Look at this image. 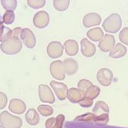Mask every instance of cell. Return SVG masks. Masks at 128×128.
Listing matches in <instances>:
<instances>
[{"mask_svg": "<svg viewBox=\"0 0 128 128\" xmlns=\"http://www.w3.org/2000/svg\"><path fill=\"white\" fill-rule=\"evenodd\" d=\"M46 52L52 58H60L64 53V46L58 41H52L47 46Z\"/></svg>", "mask_w": 128, "mask_h": 128, "instance_id": "9", "label": "cell"}, {"mask_svg": "<svg viewBox=\"0 0 128 128\" xmlns=\"http://www.w3.org/2000/svg\"><path fill=\"white\" fill-rule=\"evenodd\" d=\"M95 114L92 113L86 114L83 115L79 116L74 118V122H88V123H94L95 119Z\"/></svg>", "mask_w": 128, "mask_h": 128, "instance_id": "25", "label": "cell"}, {"mask_svg": "<svg viewBox=\"0 0 128 128\" xmlns=\"http://www.w3.org/2000/svg\"><path fill=\"white\" fill-rule=\"evenodd\" d=\"M109 122V116L108 114H103L101 115L96 116L94 122L98 125H106Z\"/></svg>", "mask_w": 128, "mask_h": 128, "instance_id": "29", "label": "cell"}, {"mask_svg": "<svg viewBox=\"0 0 128 128\" xmlns=\"http://www.w3.org/2000/svg\"><path fill=\"white\" fill-rule=\"evenodd\" d=\"M22 126V120L18 116L11 115L8 111L0 114V128H20Z\"/></svg>", "mask_w": 128, "mask_h": 128, "instance_id": "1", "label": "cell"}, {"mask_svg": "<svg viewBox=\"0 0 128 128\" xmlns=\"http://www.w3.org/2000/svg\"><path fill=\"white\" fill-rule=\"evenodd\" d=\"M93 86V83L90 81H89L88 80H86V79L80 80L79 81L78 84H77L78 88L80 89L81 90H82L84 93L88 89L90 86Z\"/></svg>", "mask_w": 128, "mask_h": 128, "instance_id": "30", "label": "cell"}, {"mask_svg": "<svg viewBox=\"0 0 128 128\" xmlns=\"http://www.w3.org/2000/svg\"><path fill=\"white\" fill-rule=\"evenodd\" d=\"M52 76L58 80H64L66 77L64 64L60 60L54 61L50 64V67Z\"/></svg>", "mask_w": 128, "mask_h": 128, "instance_id": "5", "label": "cell"}, {"mask_svg": "<svg viewBox=\"0 0 128 128\" xmlns=\"http://www.w3.org/2000/svg\"><path fill=\"white\" fill-rule=\"evenodd\" d=\"M27 4L30 7L34 8V9H38L40 8H43L45 4V0H28Z\"/></svg>", "mask_w": 128, "mask_h": 128, "instance_id": "32", "label": "cell"}, {"mask_svg": "<svg viewBox=\"0 0 128 128\" xmlns=\"http://www.w3.org/2000/svg\"><path fill=\"white\" fill-rule=\"evenodd\" d=\"M39 99L41 102L52 104L54 102L55 98L51 88L44 84H40L38 86Z\"/></svg>", "mask_w": 128, "mask_h": 128, "instance_id": "4", "label": "cell"}, {"mask_svg": "<svg viewBox=\"0 0 128 128\" xmlns=\"http://www.w3.org/2000/svg\"><path fill=\"white\" fill-rule=\"evenodd\" d=\"M8 103V96L5 94L0 92V110H2L5 108Z\"/></svg>", "mask_w": 128, "mask_h": 128, "instance_id": "35", "label": "cell"}, {"mask_svg": "<svg viewBox=\"0 0 128 128\" xmlns=\"http://www.w3.org/2000/svg\"><path fill=\"white\" fill-rule=\"evenodd\" d=\"M85 97L89 98L91 100L96 99L100 94V88L96 86H92L85 93Z\"/></svg>", "mask_w": 128, "mask_h": 128, "instance_id": "23", "label": "cell"}, {"mask_svg": "<svg viewBox=\"0 0 128 128\" xmlns=\"http://www.w3.org/2000/svg\"><path fill=\"white\" fill-rule=\"evenodd\" d=\"M50 22V16L46 11H39L33 17V24L39 29L45 28Z\"/></svg>", "mask_w": 128, "mask_h": 128, "instance_id": "10", "label": "cell"}, {"mask_svg": "<svg viewBox=\"0 0 128 128\" xmlns=\"http://www.w3.org/2000/svg\"><path fill=\"white\" fill-rule=\"evenodd\" d=\"M65 116L59 114L57 117H52L48 118L45 122L46 128H63Z\"/></svg>", "mask_w": 128, "mask_h": 128, "instance_id": "16", "label": "cell"}, {"mask_svg": "<svg viewBox=\"0 0 128 128\" xmlns=\"http://www.w3.org/2000/svg\"><path fill=\"white\" fill-rule=\"evenodd\" d=\"M8 108L13 114L21 115L25 112L26 106L22 100L19 99H13L10 102Z\"/></svg>", "mask_w": 128, "mask_h": 128, "instance_id": "13", "label": "cell"}, {"mask_svg": "<svg viewBox=\"0 0 128 128\" xmlns=\"http://www.w3.org/2000/svg\"><path fill=\"white\" fill-rule=\"evenodd\" d=\"M96 77H97L98 82L102 86H105V87H108L112 82L114 74H113V72L110 69L103 68H101L97 72Z\"/></svg>", "mask_w": 128, "mask_h": 128, "instance_id": "7", "label": "cell"}, {"mask_svg": "<svg viewBox=\"0 0 128 128\" xmlns=\"http://www.w3.org/2000/svg\"><path fill=\"white\" fill-rule=\"evenodd\" d=\"M127 53V48L122 44H117L110 50L109 56L112 58H120L124 56Z\"/></svg>", "mask_w": 128, "mask_h": 128, "instance_id": "20", "label": "cell"}, {"mask_svg": "<svg viewBox=\"0 0 128 128\" xmlns=\"http://www.w3.org/2000/svg\"><path fill=\"white\" fill-rule=\"evenodd\" d=\"M119 40L123 44L128 45V27H124L119 33Z\"/></svg>", "mask_w": 128, "mask_h": 128, "instance_id": "33", "label": "cell"}, {"mask_svg": "<svg viewBox=\"0 0 128 128\" xmlns=\"http://www.w3.org/2000/svg\"><path fill=\"white\" fill-rule=\"evenodd\" d=\"M94 102V100L89 99V98H87V97H84L80 102V105L81 107H83V108H90L92 106Z\"/></svg>", "mask_w": 128, "mask_h": 128, "instance_id": "34", "label": "cell"}, {"mask_svg": "<svg viewBox=\"0 0 128 128\" xmlns=\"http://www.w3.org/2000/svg\"><path fill=\"white\" fill-rule=\"evenodd\" d=\"M102 22L101 16L96 13H90L86 14L82 20L83 25L86 27H91L94 26H97L100 24Z\"/></svg>", "mask_w": 128, "mask_h": 128, "instance_id": "12", "label": "cell"}, {"mask_svg": "<svg viewBox=\"0 0 128 128\" xmlns=\"http://www.w3.org/2000/svg\"><path fill=\"white\" fill-rule=\"evenodd\" d=\"M22 48L21 40L18 37H11L8 40L2 42L0 45V49L7 54H15L18 53Z\"/></svg>", "mask_w": 128, "mask_h": 128, "instance_id": "2", "label": "cell"}, {"mask_svg": "<svg viewBox=\"0 0 128 128\" xmlns=\"http://www.w3.org/2000/svg\"><path fill=\"white\" fill-rule=\"evenodd\" d=\"M115 38L109 34H105L99 43V48L103 52L110 51L115 45Z\"/></svg>", "mask_w": 128, "mask_h": 128, "instance_id": "11", "label": "cell"}, {"mask_svg": "<svg viewBox=\"0 0 128 128\" xmlns=\"http://www.w3.org/2000/svg\"><path fill=\"white\" fill-rule=\"evenodd\" d=\"M87 36L88 38L95 42L100 41L104 37V33H103L102 30L100 27H96L90 29L87 32Z\"/></svg>", "mask_w": 128, "mask_h": 128, "instance_id": "21", "label": "cell"}, {"mask_svg": "<svg viewBox=\"0 0 128 128\" xmlns=\"http://www.w3.org/2000/svg\"><path fill=\"white\" fill-rule=\"evenodd\" d=\"M15 20V13L13 11H6L3 16V23L5 24H11Z\"/></svg>", "mask_w": 128, "mask_h": 128, "instance_id": "31", "label": "cell"}, {"mask_svg": "<svg viewBox=\"0 0 128 128\" xmlns=\"http://www.w3.org/2000/svg\"><path fill=\"white\" fill-rule=\"evenodd\" d=\"M122 18L117 13L110 15L103 22L102 27L105 32L109 33H116L122 27Z\"/></svg>", "mask_w": 128, "mask_h": 128, "instance_id": "3", "label": "cell"}, {"mask_svg": "<svg viewBox=\"0 0 128 128\" xmlns=\"http://www.w3.org/2000/svg\"><path fill=\"white\" fill-rule=\"evenodd\" d=\"M1 4L7 11H13L17 7L16 0H2Z\"/></svg>", "mask_w": 128, "mask_h": 128, "instance_id": "27", "label": "cell"}, {"mask_svg": "<svg viewBox=\"0 0 128 128\" xmlns=\"http://www.w3.org/2000/svg\"><path fill=\"white\" fill-rule=\"evenodd\" d=\"M70 4L69 0H54L53 4L54 8L58 11H64L67 10Z\"/></svg>", "mask_w": 128, "mask_h": 128, "instance_id": "24", "label": "cell"}, {"mask_svg": "<svg viewBox=\"0 0 128 128\" xmlns=\"http://www.w3.org/2000/svg\"><path fill=\"white\" fill-rule=\"evenodd\" d=\"M64 47L66 54L68 56L76 55L79 50V46L76 40H67L64 43Z\"/></svg>", "mask_w": 128, "mask_h": 128, "instance_id": "18", "label": "cell"}, {"mask_svg": "<svg viewBox=\"0 0 128 128\" xmlns=\"http://www.w3.org/2000/svg\"><path fill=\"white\" fill-rule=\"evenodd\" d=\"M80 44H81V52L85 57L90 58L95 54L96 46L88 39H82Z\"/></svg>", "mask_w": 128, "mask_h": 128, "instance_id": "14", "label": "cell"}, {"mask_svg": "<svg viewBox=\"0 0 128 128\" xmlns=\"http://www.w3.org/2000/svg\"><path fill=\"white\" fill-rule=\"evenodd\" d=\"M65 72L67 75H74L78 70L77 62L73 58H67L63 62Z\"/></svg>", "mask_w": 128, "mask_h": 128, "instance_id": "17", "label": "cell"}, {"mask_svg": "<svg viewBox=\"0 0 128 128\" xmlns=\"http://www.w3.org/2000/svg\"><path fill=\"white\" fill-rule=\"evenodd\" d=\"M39 114L43 116H50L52 115L54 110L50 105L47 104H40L38 107Z\"/></svg>", "mask_w": 128, "mask_h": 128, "instance_id": "26", "label": "cell"}, {"mask_svg": "<svg viewBox=\"0 0 128 128\" xmlns=\"http://www.w3.org/2000/svg\"><path fill=\"white\" fill-rule=\"evenodd\" d=\"M93 111H94V114H95V116L101 115L103 114H109V107L107 103H105L103 101H99V102H96L95 103Z\"/></svg>", "mask_w": 128, "mask_h": 128, "instance_id": "22", "label": "cell"}, {"mask_svg": "<svg viewBox=\"0 0 128 128\" xmlns=\"http://www.w3.org/2000/svg\"><path fill=\"white\" fill-rule=\"evenodd\" d=\"M4 23H3V22H0V30L4 27Z\"/></svg>", "mask_w": 128, "mask_h": 128, "instance_id": "37", "label": "cell"}, {"mask_svg": "<svg viewBox=\"0 0 128 128\" xmlns=\"http://www.w3.org/2000/svg\"><path fill=\"white\" fill-rule=\"evenodd\" d=\"M12 37V30L7 26H4L0 30V41L2 43Z\"/></svg>", "mask_w": 128, "mask_h": 128, "instance_id": "28", "label": "cell"}, {"mask_svg": "<svg viewBox=\"0 0 128 128\" xmlns=\"http://www.w3.org/2000/svg\"><path fill=\"white\" fill-rule=\"evenodd\" d=\"M22 29L21 27H16L15 29H13L12 30V37H18L19 38L20 35H21V32H22Z\"/></svg>", "mask_w": 128, "mask_h": 128, "instance_id": "36", "label": "cell"}, {"mask_svg": "<svg viewBox=\"0 0 128 128\" xmlns=\"http://www.w3.org/2000/svg\"><path fill=\"white\" fill-rule=\"evenodd\" d=\"M85 97V94L79 88H71L68 90L67 98L72 103H79Z\"/></svg>", "mask_w": 128, "mask_h": 128, "instance_id": "15", "label": "cell"}, {"mask_svg": "<svg viewBox=\"0 0 128 128\" xmlns=\"http://www.w3.org/2000/svg\"><path fill=\"white\" fill-rule=\"evenodd\" d=\"M25 118L26 122L32 126L37 125L40 121L38 114L34 108H30L27 110L26 113Z\"/></svg>", "mask_w": 128, "mask_h": 128, "instance_id": "19", "label": "cell"}, {"mask_svg": "<svg viewBox=\"0 0 128 128\" xmlns=\"http://www.w3.org/2000/svg\"><path fill=\"white\" fill-rule=\"evenodd\" d=\"M20 38L23 41V44L29 49H32L36 44V38L34 33L28 28L22 29L20 35Z\"/></svg>", "mask_w": 128, "mask_h": 128, "instance_id": "6", "label": "cell"}, {"mask_svg": "<svg viewBox=\"0 0 128 128\" xmlns=\"http://www.w3.org/2000/svg\"><path fill=\"white\" fill-rule=\"evenodd\" d=\"M50 86L52 88L56 96L60 100H65L67 97L68 87L63 82H58L57 81L52 80L50 82Z\"/></svg>", "mask_w": 128, "mask_h": 128, "instance_id": "8", "label": "cell"}]
</instances>
